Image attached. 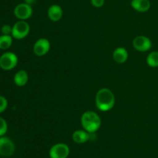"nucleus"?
Listing matches in <instances>:
<instances>
[{
  "label": "nucleus",
  "instance_id": "1",
  "mask_svg": "<svg viewBox=\"0 0 158 158\" xmlns=\"http://www.w3.org/2000/svg\"><path fill=\"white\" fill-rule=\"evenodd\" d=\"M95 103L97 108L100 111H110L115 105V96L109 88H101L96 94Z\"/></svg>",
  "mask_w": 158,
  "mask_h": 158
},
{
  "label": "nucleus",
  "instance_id": "2",
  "mask_svg": "<svg viewBox=\"0 0 158 158\" xmlns=\"http://www.w3.org/2000/svg\"><path fill=\"white\" fill-rule=\"evenodd\" d=\"M80 120L83 128L89 133L97 132L101 125V119L95 112H85L82 115Z\"/></svg>",
  "mask_w": 158,
  "mask_h": 158
},
{
  "label": "nucleus",
  "instance_id": "3",
  "mask_svg": "<svg viewBox=\"0 0 158 158\" xmlns=\"http://www.w3.org/2000/svg\"><path fill=\"white\" fill-rule=\"evenodd\" d=\"M30 32V26L26 20H19L12 26V37L16 40H22L27 37Z\"/></svg>",
  "mask_w": 158,
  "mask_h": 158
},
{
  "label": "nucleus",
  "instance_id": "4",
  "mask_svg": "<svg viewBox=\"0 0 158 158\" xmlns=\"http://www.w3.org/2000/svg\"><path fill=\"white\" fill-rule=\"evenodd\" d=\"M18 57L13 52H6L0 56V68L4 71H11L16 67Z\"/></svg>",
  "mask_w": 158,
  "mask_h": 158
},
{
  "label": "nucleus",
  "instance_id": "5",
  "mask_svg": "<svg viewBox=\"0 0 158 158\" xmlns=\"http://www.w3.org/2000/svg\"><path fill=\"white\" fill-rule=\"evenodd\" d=\"M69 147L66 143H59L52 146L49 150L50 158H67L69 155Z\"/></svg>",
  "mask_w": 158,
  "mask_h": 158
},
{
  "label": "nucleus",
  "instance_id": "6",
  "mask_svg": "<svg viewBox=\"0 0 158 158\" xmlns=\"http://www.w3.org/2000/svg\"><path fill=\"white\" fill-rule=\"evenodd\" d=\"M13 12L15 16L19 20H26L32 16L33 9L32 6L23 2L17 5L14 9Z\"/></svg>",
  "mask_w": 158,
  "mask_h": 158
},
{
  "label": "nucleus",
  "instance_id": "7",
  "mask_svg": "<svg viewBox=\"0 0 158 158\" xmlns=\"http://www.w3.org/2000/svg\"><path fill=\"white\" fill-rule=\"evenodd\" d=\"M15 150V146L11 139L6 136L0 137V156L9 157L12 156Z\"/></svg>",
  "mask_w": 158,
  "mask_h": 158
},
{
  "label": "nucleus",
  "instance_id": "8",
  "mask_svg": "<svg viewBox=\"0 0 158 158\" xmlns=\"http://www.w3.org/2000/svg\"><path fill=\"white\" fill-rule=\"evenodd\" d=\"M133 46L137 50L140 52H146L151 50L152 42L145 36H137L133 40Z\"/></svg>",
  "mask_w": 158,
  "mask_h": 158
},
{
  "label": "nucleus",
  "instance_id": "9",
  "mask_svg": "<svg viewBox=\"0 0 158 158\" xmlns=\"http://www.w3.org/2000/svg\"><path fill=\"white\" fill-rule=\"evenodd\" d=\"M50 50V43L46 38H40L33 45V52L38 57L46 55Z\"/></svg>",
  "mask_w": 158,
  "mask_h": 158
},
{
  "label": "nucleus",
  "instance_id": "10",
  "mask_svg": "<svg viewBox=\"0 0 158 158\" xmlns=\"http://www.w3.org/2000/svg\"><path fill=\"white\" fill-rule=\"evenodd\" d=\"M63 9L57 4H53L49 6L47 10V15L49 20L52 22H57L63 17Z\"/></svg>",
  "mask_w": 158,
  "mask_h": 158
},
{
  "label": "nucleus",
  "instance_id": "11",
  "mask_svg": "<svg viewBox=\"0 0 158 158\" xmlns=\"http://www.w3.org/2000/svg\"><path fill=\"white\" fill-rule=\"evenodd\" d=\"M131 6L138 12H146L151 9L150 0H131Z\"/></svg>",
  "mask_w": 158,
  "mask_h": 158
},
{
  "label": "nucleus",
  "instance_id": "12",
  "mask_svg": "<svg viewBox=\"0 0 158 158\" xmlns=\"http://www.w3.org/2000/svg\"><path fill=\"white\" fill-rule=\"evenodd\" d=\"M14 83L18 87H23L27 84L29 81V75L25 70H20L17 71L13 77Z\"/></svg>",
  "mask_w": 158,
  "mask_h": 158
},
{
  "label": "nucleus",
  "instance_id": "13",
  "mask_svg": "<svg viewBox=\"0 0 158 158\" xmlns=\"http://www.w3.org/2000/svg\"><path fill=\"white\" fill-rule=\"evenodd\" d=\"M72 138L73 140L75 143L79 144H82L87 142L89 139V138H90V136H89V133L86 132V130L78 129L73 132V133L72 135Z\"/></svg>",
  "mask_w": 158,
  "mask_h": 158
},
{
  "label": "nucleus",
  "instance_id": "14",
  "mask_svg": "<svg viewBox=\"0 0 158 158\" xmlns=\"http://www.w3.org/2000/svg\"><path fill=\"white\" fill-rule=\"evenodd\" d=\"M113 58L118 64L125 63L128 59L127 50L124 47H117L113 53Z\"/></svg>",
  "mask_w": 158,
  "mask_h": 158
},
{
  "label": "nucleus",
  "instance_id": "15",
  "mask_svg": "<svg viewBox=\"0 0 158 158\" xmlns=\"http://www.w3.org/2000/svg\"><path fill=\"white\" fill-rule=\"evenodd\" d=\"M12 35H2L0 36V50H7L12 44Z\"/></svg>",
  "mask_w": 158,
  "mask_h": 158
},
{
  "label": "nucleus",
  "instance_id": "16",
  "mask_svg": "<svg viewBox=\"0 0 158 158\" xmlns=\"http://www.w3.org/2000/svg\"><path fill=\"white\" fill-rule=\"evenodd\" d=\"M147 63L151 68H158V51H152L148 54Z\"/></svg>",
  "mask_w": 158,
  "mask_h": 158
},
{
  "label": "nucleus",
  "instance_id": "17",
  "mask_svg": "<svg viewBox=\"0 0 158 158\" xmlns=\"http://www.w3.org/2000/svg\"><path fill=\"white\" fill-rule=\"evenodd\" d=\"M8 130V124L6 119L2 117H0V137L3 136Z\"/></svg>",
  "mask_w": 158,
  "mask_h": 158
},
{
  "label": "nucleus",
  "instance_id": "18",
  "mask_svg": "<svg viewBox=\"0 0 158 158\" xmlns=\"http://www.w3.org/2000/svg\"><path fill=\"white\" fill-rule=\"evenodd\" d=\"M8 107V101L4 96L0 95V113L6 111Z\"/></svg>",
  "mask_w": 158,
  "mask_h": 158
},
{
  "label": "nucleus",
  "instance_id": "19",
  "mask_svg": "<svg viewBox=\"0 0 158 158\" xmlns=\"http://www.w3.org/2000/svg\"><path fill=\"white\" fill-rule=\"evenodd\" d=\"M12 26H11L10 25L5 24L1 28V32L2 35H12Z\"/></svg>",
  "mask_w": 158,
  "mask_h": 158
},
{
  "label": "nucleus",
  "instance_id": "20",
  "mask_svg": "<svg viewBox=\"0 0 158 158\" xmlns=\"http://www.w3.org/2000/svg\"><path fill=\"white\" fill-rule=\"evenodd\" d=\"M90 3L95 8H101L104 5L105 0H90Z\"/></svg>",
  "mask_w": 158,
  "mask_h": 158
},
{
  "label": "nucleus",
  "instance_id": "21",
  "mask_svg": "<svg viewBox=\"0 0 158 158\" xmlns=\"http://www.w3.org/2000/svg\"><path fill=\"white\" fill-rule=\"evenodd\" d=\"M35 1L36 0H24V2L29 5V6H32V5H33L35 2Z\"/></svg>",
  "mask_w": 158,
  "mask_h": 158
}]
</instances>
